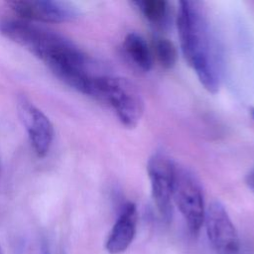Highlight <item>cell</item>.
<instances>
[{"instance_id": "cell-1", "label": "cell", "mask_w": 254, "mask_h": 254, "mask_svg": "<svg viewBox=\"0 0 254 254\" xmlns=\"http://www.w3.org/2000/svg\"><path fill=\"white\" fill-rule=\"evenodd\" d=\"M0 33L41 60L66 84L87 95L94 74L88 71L87 56L71 41L21 20L0 21Z\"/></svg>"}, {"instance_id": "cell-2", "label": "cell", "mask_w": 254, "mask_h": 254, "mask_svg": "<svg viewBox=\"0 0 254 254\" xmlns=\"http://www.w3.org/2000/svg\"><path fill=\"white\" fill-rule=\"evenodd\" d=\"M177 27L186 62L203 88L210 93H216L220 85L219 59L203 3L180 1Z\"/></svg>"}, {"instance_id": "cell-3", "label": "cell", "mask_w": 254, "mask_h": 254, "mask_svg": "<svg viewBox=\"0 0 254 254\" xmlns=\"http://www.w3.org/2000/svg\"><path fill=\"white\" fill-rule=\"evenodd\" d=\"M88 95L107 103L128 129L135 128L145 112V101L138 86L123 76L94 75Z\"/></svg>"}, {"instance_id": "cell-4", "label": "cell", "mask_w": 254, "mask_h": 254, "mask_svg": "<svg viewBox=\"0 0 254 254\" xmlns=\"http://www.w3.org/2000/svg\"><path fill=\"white\" fill-rule=\"evenodd\" d=\"M173 203L184 217L190 232L197 235L205 215L204 195L197 177L188 168L176 166Z\"/></svg>"}, {"instance_id": "cell-5", "label": "cell", "mask_w": 254, "mask_h": 254, "mask_svg": "<svg viewBox=\"0 0 254 254\" xmlns=\"http://www.w3.org/2000/svg\"><path fill=\"white\" fill-rule=\"evenodd\" d=\"M177 164L163 153L153 154L147 163L151 193L161 217L169 222L173 215V189Z\"/></svg>"}, {"instance_id": "cell-6", "label": "cell", "mask_w": 254, "mask_h": 254, "mask_svg": "<svg viewBox=\"0 0 254 254\" xmlns=\"http://www.w3.org/2000/svg\"><path fill=\"white\" fill-rule=\"evenodd\" d=\"M208 241L216 254H237L240 249L238 232L219 200H213L205 209L204 221Z\"/></svg>"}, {"instance_id": "cell-7", "label": "cell", "mask_w": 254, "mask_h": 254, "mask_svg": "<svg viewBox=\"0 0 254 254\" xmlns=\"http://www.w3.org/2000/svg\"><path fill=\"white\" fill-rule=\"evenodd\" d=\"M17 112L36 155L44 158L49 153L54 140L53 123L25 95H20L17 98Z\"/></svg>"}, {"instance_id": "cell-8", "label": "cell", "mask_w": 254, "mask_h": 254, "mask_svg": "<svg viewBox=\"0 0 254 254\" xmlns=\"http://www.w3.org/2000/svg\"><path fill=\"white\" fill-rule=\"evenodd\" d=\"M14 13L26 20L63 23L79 17L77 7L69 2L53 0H14L8 2Z\"/></svg>"}, {"instance_id": "cell-9", "label": "cell", "mask_w": 254, "mask_h": 254, "mask_svg": "<svg viewBox=\"0 0 254 254\" xmlns=\"http://www.w3.org/2000/svg\"><path fill=\"white\" fill-rule=\"evenodd\" d=\"M138 223V209L134 202H126L114 222L105 242V249L110 254L124 252L132 243Z\"/></svg>"}, {"instance_id": "cell-10", "label": "cell", "mask_w": 254, "mask_h": 254, "mask_svg": "<svg viewBox=\"0 0 254 254\" xmlns=\"http://www.w3.org/2000/svg\"><path fill=\"white\" fill-rule=\"evenodd\" d=\"M122 49L128 61L139 70L148 72L153 66V54L147 41L138 33H128L122 44Z\"/></svg>"}, {"instance_id": "cell-11", "label": "cell", "mask_w": 254, "mask_h": 254, "mask_svg": "<svg viewBox=\"0 0 254 254\" xmlns=\"http://www.w3.org/2000/svg\"><path fill=\"white\" fill-rule=\"evenodd\" d=\"M132 4L155 28L166 29L171 20L170 4L166 0H136Z\"/></svg>"}, {"instance_id": "cell-12", "label": "cell", "mask_w": 254, "mask_h": 254, "mask_svg": "<svg viewBox=\"0 0 254 254\" xmlns=\"http://www.w3.org/2000/svg\"><path fill=\"white\" fill-rule=\"evenodd\" d=\"M152 54L161 67L171 69L176 65L178 51L174 43L166 37L156 36L152 40Z\"/></svg>"}, {"instance_id": "cell-13", "label": "cell", "mask_w": 254, "mask_h": 254, "mask_svg": "<svg viewBox=\"0 0 254 254\" xmlns=\"http://www.w3.org/2000/svg\"><path fill=\"white\" fill-rule=\"evenodd\" d=\"M245 184L254 194V167L251 168V170L247 173L245 177Z\"/></svg>"}, {"instance_id": "cell-14", "label": "cell", "mask_w": 254, "mask_h": 254, "mask_svg": "<svg viewBox=\"0 0 254 254\" xmlns=\"http://www.w3.org/2000/svg\"><path fill=\"white\" fill-rule=\"evenodd\" d=\"M42 254H52L49 247L46 244H44L42 247Z\"/></svg>"}, {"instance_id": "cell-15", "label": "cell", "mask_w": 254, "mask_h": 254, "mask_svg": "<svg viewBox=\"0 0 254 254\" xmlns=\"http://www.w3.org/2000/svg\"><path fill=\"white\" fill-rule=\"evenodd\" d=\"M250 114H251V116H252V118H253V120H254V107H251V108H250Z\"/></svg>"}, {"instance_id": "cell-16", "label": "cell", "mask_w": 254, "mask_h": 254, "mask_svg": "<svg viewBox=\"0 0 254 254\" xmlns=\"http://www.w3.org/2000/svg\"><path fill=\"white\" fill-rule=\"evenodd\" d=\"M0 254H4V253H3V251H2V248H1V246H0Z\"/></svg>"}]
</instances>
